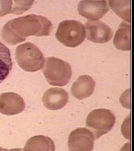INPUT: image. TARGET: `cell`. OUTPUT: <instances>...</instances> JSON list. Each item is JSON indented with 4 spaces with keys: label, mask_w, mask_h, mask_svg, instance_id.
<instances>
[{
    "label": "cell",
    "mask_w": 134,
    "mask_h": 151,
    "mask_svg": "<svg viewBox=\"0 0 134 151\" xmlns=\"http://www.w3.org/2000/svg\"><path fill=\"white\" fill-rule=\"evenodd\" d=\"M55 150L54 143L51 138L44 136H35L26 143L24 150Z\"/></svg>",
    "instance_id": "obj_13"
},
{
    "label": "cell",
    "mask_w": 134,
    "mask_h": 151,
    "mask_svg": "<svg viewBox=\"0 0 134 151\" xmlns=\"http://www.w3.org/2000/svg\"><path fill=\"white\" fill-rule=\"evenodd\" d=\"M13 67L11 52L9 48L0 41V83L3 82Z\"/></svg>",
    "instance_id": "obj_14"
},
{
    "label": "cell",
    "mask_w": 134,
    "mask_h": 151,
    "mask_svg": "<svg viewBox=\"0 0 134 151\" xmlns=\"http://www.w3.org/2000/svg\"><path fill=\"white\" fill-rule=\"evenodd\" d=\"M109 10L106 1H80L78 5L79 14L90 21H97Z\"/></svg>",
    "instance_id": "obj_8"
},
{
    "label": "cell",
    "mask_w": 134,
    "mask_h": 151,
    "mask_svg": "<svg viewBox=\"0 0 134 151\" xmlns=\"http://www.w3.org/2000/svg\"><path fill=\"white\" fill-rule=\"evenodd\" d=\"M116 118L111 110L97 109L89 114L87 118V126L92 130L95 139L108 133L115 124Z\"/></svg>",
    "instance_id": "obj_5"
},
{
    "label": "cell",
    "mask_w": 134,
    "mask_h": 151,
    "mask_svg": "<svg viewBox=\"0 0 134 151\" xmlns=\"http://www.w3.org/2000/svg\"><path fill=\"white\" fill-rule=\"evenodd\" d=\"M52 30V24L47 18L29 14L9 21L1 30V37L7 44L16 45L29 36H47Z\"/></svg>",
    "instance_id": "obj_1"
},
{
    "label": "cell",
    "mask_w": 134,
    "mask_h": 151,
    "mask_svg": "<svg viewBox=\"0 0 134 151\" xmlns=\"http://www.w3.org/2000/svg\"><path fill=\"white\" fill-rule=\"evenodd\" d=\"M130 1H109V4L112 9L128 22H131Z\"/></svg>",
    "instance_id": "obj_15"
},
{
    "label": "cell",
    "mask_w": 134,
    "mask_h": 151,
    "mask_svg": "<svg viewBox=\"0 0 134 151\" xmlns=\"http://www.w3.org/2000/svg\"><path fill=\"white\" fill-rule=\"evenodd\" d=\"M69 93L62 88L53 87L46 91L42 97V102L46 108L50 110L62 109L69 101Z\"/></svg>",
    "instance_id": "obj_10"
},
{
    "label": "cell",
    "mask_w": 134,
    "mask_h": 151,
    "mask_svg": "<svg viewBox=\"0 0 134 151\" xmlns=\"http://www.w3.org/2000/svg\"><path fill=\"white\" fill-rule=\"evenodd\" d=\"M95 136L85 128H77L70 134L68 140L70 151H91L94 147Z\"/></svg>",
    "instance_id": "obj_6"
},
{
    "label": "cell",
    "mask_w": 134,
    "mask_h": 151,
    "mask_svg": "<svg viewBox=\"0 0 134 151\" xmlns=\"http://www.w3.org/2000/svg\"><path fill=\"white\" fill-rule=\"evenodd\" d=\"M34 4V1H13V9L11 14H19L28 10Z\"/></svg>",
    "instance_id": "obj_16"
},
{
    "label": "cell",
    "mask_w": 134,
    "mask_h": 151,
    "mask_svg": "<svg viewBox=\"0 0 134 151\" xmlns=\"http://www.w3.org/2000/svg\"><path fill=\"white\" fill-rule=\"evenodd\" d=\"M42 72L48 83L54 86H64L72 77L69 63L54 57L46 58Z\"/></svg>",
    "instance_id": "obj_3"
},
{
    "label": "cell",
    "mask_w": 134,
    "mask_h": 151,
    "mask_svg": "<svg viewBox=\"0 0 134 151\" xmlns=\"http://www.w3.org/2000/svg\"><path fill=\"white\" fill-rule=\"evenodd\" d=\"M95 81L89 75L79 76L71 87V93L78 99H83L91 96L94 92Z\"/></svg>",
    "instance_id": "obj_11"
},
{
    "label": "cell",
    "mask_w": 134,
    "mask_h": 151,
    "mask_svg": "<svg viewBox=\"0 0 134 151\" xmlns=\"http://www.w3.org/2000/svg\"><path fill=\"white\" fill-rule=\"evenodd\" d=\"M15 57L19 66L26 71L36 72L44 66L43 53L33 43L26 42L19 45L16 48Z\"/></svg>",
    "instance_id": "obj_2"
},
{
    "label": "cell",
    "mask_w": 134,
    "mask_h": 151,
    "mask_svg": "<svg viewBox=\"0 0 134 151\" xmlns=\"http://www.w3.org/2000/svg\"><path fill=\"white\" fill-rule=\"evenodd\" d=\"M84 27L87 38L92 42L106 43L113 38L112 29L101 21H88Z\"/></svg>",
    "instance_id": "obj_7"
},
{
    "label": "cell",
    "mask_w": 134,
    "mask_h": 151,
    "mask_svg": "<svg viewBox=\"0 0 134 151\" xmlns=\"http://www.w3.org/2000/svg\"><path fill=\"white\" fill-rule=\"evenodd\" d=\"M56 38L66 47H77L85 40L84 25L77 20L62 21L58 26Z\"/></svg>",
    "instance_id": "obj_4"
},
{
    "label": "cell",
    "mask_w": 134,
    "mask_h": 151,
    "mask_svg": "<svg viewBox=\"0 0 134 151\" xmlns=\"http://www.w3.org/2000/svg\"><path fill=\"white\" fill-rule=\"evenodd\" d=\"M113 44L119 50L123 51L131 50V26L130 24L123 22L120 24L114 37Z\"/></svg>",
    "instance_id": "obj_12"
},
{
    "label": "cell",
    "mask_w": 134,
    "mask_h": 151,
    "mask_svg": "<svg viewBox=\"0 0 134 151\" xmlns=\"http://www.w3.org/2000/svg\"><path fill=\"white\" fill-rule=\"evenodd\" d=\"M24 99L16 93L8 92L0 94V113L11 116L18 114L25 109Z\"/></svg>",
    "instance_id": "obj_9"
},
{
    "label": "cell",
    "mask_w": 134,
    "mask_h": 151,
    "mask_svg": "<svg viewBox=\"0 0 134 151\" xmlns=\"http://www.w3.org/2000/svg\"><path fill=\"white\" fill-rule=\"evenodd\" d=\"M13 9V1H0V17L11 14Z\"/></svg>",
    "instance_id": "obj_17"
}]
</instances>
